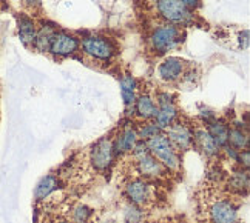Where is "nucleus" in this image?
I'll list each match as a JSON object with an SVG mask.
<instances>
[{
	"label": "nucleus",
	"instance_id": "f257e3e1",
	"mask_svg": "<svg viewBox=\"0 0 250 223\" xmlns=\"http://www.w3.org/2000/svg\"><path fill=\"white\" fill-rule=\"evenodd\" d=\"M147 147L150 154L155 159H158L162 167H164L167 171H178L181 167V157H179V151L173 147L171 142L168 140V137L161 132L155 137H151L150 140H147Z\"/></svg>",
	"mask_w": 250,
	"mask_h": 223
},
{
	"label": "nucleus",
	"instance_id": "f03ea898",
	"mask_svg": "<svg viewBox=\"0 0 250 223\" xmlns=\"http://www.w3.org/2000/svg\"><path fill=\"white\" fill-rule=\"evenodd\" d=\"M182 37H184V34H182L179 26L166 23L153 30L150 36V45L156 54H166L168 51L176 50L182 42Z\"/></svg>",
	"mask_w": 250,
	"mask_h": 223
},
{
	"label": "nucleus",
	"instance_id": "7ed1b4c3",
	"mask_svg": "<svg viewBox=\"0 0 250 223\" xmlns=\"http://www.w3.org/2000/svg\"><path fill=\"white\" fill-rule=\"evenodd\" d=\"M158 13L170 25L175 26H188L193 23V13L182 5L179 0H158Z\"/></svg>",
	"mask_w": 250,
	"mask_h": 223
},
{
	"label": "nucleus",
	"instance_id": "20e7f679",
	"mask_svg": "<svg viewBox=\"0 0 250 223\" xmlns=\"http://www.w3.org/2000/svg\"><path fill=\"white\" fill-rule=\"evenodd\" d=\"M114 160V149H113V140L110 137H102L93 145L90 151V162L91 167L99 171L105 172Z\"/></svg>",
	"mask_w": 250,
	"mask_h": 223
},
{
	"label": "nucleus",
	"instance_id": "39448f33",
	"mask_svg": "<svg viewBox=\"0 0 250 223\" xmlns=\"http://www.w3.org/2000/svg\"><path fill=\"white\" fill-rule=\"evenodd\" d=\"M82 50L86 56L96 60L107 62L114 56V46L108 38L101 36H90L82 40Z\"/></svg>",
	"mask_w": 250,
	"mask_h": 223
},
{
	"label": "nucleus",
	"instance_id": "423d86ee",
	"mask_svg": "<svg viewBox=\"0 0 250 223\" xmlns=\"http://www.w3.org/2000/svg\"><path fill=\"white\" fill-rule=\"evenodd\" d=\"M166 135L178 151H187L193 147V128L181 120L173 122L167 128Z\"/></svg>",
	"mask_w": 250,
	"mask_h": 223
},
{
	"label": "nucleus",
	"instance_id": "0eeeda50",
	"mask_svg": "<svg viewBox=\"0 0 250 223\" xmlns=\"http://www.w3.org/2000/svg\"><path fill=\"white\" fill-rule=\"evenodd\" d=\"M151 196H153L151 185L146 179H133L125 185V197L133 205L146 206L150 203Z\"/></svg>",
	"mask_w": 250,
	"mask_h": 223
},
{
	"label": "nucleus",
	"instance_id": "6e6552de",
	"mask_svg": "<svg viewBox=\"0 0 250 223\" xmlns=\"http://www.w3.org/2000/svg\"><path fill=\"white\" fill-rule=\"evenodd\" d=\"M79 50V40L66 31H57L53 36L50 53L57 57H68Z\"/></svg>",
	"mask_w": 250,
	"mask_h": 223
},
{
	"label": "nucleus",
	"instance_id": "1a4fd4ad",
	"mask_svg": "<svg viewBox=\"0 0 250 223\" xmlns=\"http://www.w3.org/2000/svg\"><path fill=\"white\" fill-rule=\"evenodd\" d=\"M238 220V206L229 199L216 200L210 208L211 223H235Z\"/></svg>",
	"mask_w": 250,
	"mask_h": 223
},
{
	"label": "nucleus",
	"instance_id": "9d476101",
	"mask_svg": "<svg viewBox=\"0 0 250 223\" xmlns=\"http://www.w3.org/2000/svg\"><path fill=\"white\" fill-rule=\"evenodd\" d=\"M139 140L138 137V130L133 128L131 125H125L118 134V137L113 140V149H114V157L124 156V154L131 152L133 147Z\"/></svg>",
	"mask_w": 250,
	"mask_h": 223
},
{
	"label": "nucleus",
	"instance_id": "9b49d317",
	"mask_svg": "<svg viewBox=\"0 0 250 223\" xmlns=\"http://www.w3.org/2000/svg\"><path fill=\"white\" fill-rule=\"evenodd\" d=\"M136 169L139 172V176L146 180L161 179L168 172L164 167H162V163L158 159L153 157L151 154L136 160Z\"/></svg>",
	"mask_w": 250,
	"mask_h": 223
},
{
	"label": "nucleus",
	"instance_id": "f8f14e48",
	"mask_svg": "<svg viewBox=\"0 0 250 223\" xmlns=\"http://www.w3.org/2000/svg\"><path fill=\"white\" fill-rule=\"evenodd\" d=\"M158 73L164 82H176L186 73V62L178 57H168L159 65Z\"/></svg>",
	"mask_w": 250,
	"mask_h": 223
},
{
	"label": "nucleus",
	"instance_id": "ddd939ff",
	"mask_svg": "<svg viewBox=\"0 0 250 223\" xmlns=\"http://www.w3.org/2000/svg\"><path fill=\"white\" fill-rule=\"evenodd\" d=\"M193 145L207 157H215L221 151V148L211 139V135L206 128L193 130Z\"/></svg>",
	"mask_w": 250,
	"mask_h": 223
},
{
	"label": "nucleus",
	"instance_id": "4468645a",
	"mask_svg": "<svg viewBox=\"0 0 250 223\" xmlns=\"http://www.w3.org/2000/svg\"><path fill=\"white\" fill-rule=\"evenodd\" d=\"M158 111L153 122H155L161 130H167L173 122L178 120V108L175 102H167V103H161L156 105Z\"/></svg>",
	"mask_w": 250,
	"mask_h": 223
},
{
	"label": "nucleus",
	"instance_id": "2eb2a0df",
	"mask_svg": "<svg viewBox=\"0 0 250 223\" xmlns=\"http://www.w3.org/2000/svg\"><path fill=\"white\" fill-rule=\"evenodd\" d=\"M17 33L19 38L25 46H34L36 40V34H37V28L36 23L31 17L28 16H19L17 17Z\"/></svg>",
	"mask_w": 250,
	"mask_h": 223
},
{
	"label": "nucleus",
	"instance_id": "dca6fc26",
	"mask_svg": "<svg viewBox=\"0 0 250 223\" xmlns=\"http://www.w3.org/2000/svg\"><path fill=\"white\" fill-rule=\"evenodd\" d=\"M133 110L141 120H153L156 115L158 106L155 105V100L148 94H141L139 97H136Z\"/></svg>",
	"mask_w": 250,
	"mask_h": 223
},
{
	"label": "nucleus",
	"instance_id": "f3484780",
	"mask_svg": "<svg viewBox=\"0 0 250 223\" xmlns=\"http://www.w3.org/2000/svg\"><path fill=\"white\" fill-rule=\"evenodd\" d=\"M59 186H61L59 177L53 176V174H48V176L42 177L39 180V183L36 185V188H34V199L37 202L45 200L48 196H51V194L56 189H59Z\"/></svg>",
	"mask_w": 250,
	"mask_h": 223
},
{
	"label": "nucleus",
	"instance_id": "a211bd4d",
	"mask_svg": "<svg viewBox=\"0 0 250 223\" xmlns=\"http://www.w3.org/2000/svg\"><path fill=\"white\" fill-rule=\"evenodd\" d=\"M119 86H121V95H122L124 105L127 106V108L133 110V105L136 102V90H138V83L134 80V77L130 74L122 75L119 80Z\"/></svg>",
	"mask_w": 250,
	"mask_h": 223
},
{
	"label": "nucleus",
	"instance_id": "6ab92c4d",
	"mask_svg": "<svg viewBox=\"0 0 250 223\" xmlns=\"http://www.w3.org/2000/svg\"><path fill=\"white\" fill-rule=\"evenodd\" d=\"M229 125L224 123L223 120H218L215 119L213 122H210L207 125V131L211 135V139L215 140V143L218 145L219 148L226 147L229 143Z\"/></svg>",
	"mask_w": 250,
	"mask_h": 223
},
{
	"label": "nucleus",
	"instance_id": "aec40b11",
	"mask_svg": "<svg viewBox=\"0 0 250 223\" xmlns=\"http://www.w3.org/2000/svg\"><path fill=\"white\" fill-rule=\"evenodd\" d=\"M56 33V28L53 25H43L37 30L36 40H34V48L41 53H48L51 46L53 36Z\"/></svg>",
	"mask_w": 250,
	"mask_h": 223
},
{
	"label": "nucleus",
	"instance_id": "412c9836",
	"mask_svg": "<svg viewBox=\"0 0 250 223\" xmlns=\"http://www.w3.org/2000/svg\"><path fill=\"white\" fill-rule=\"evenodd\" d=\"M229 188L236 194H246L249 189V171L241 168L233 172L229 179Z\"/></svg>",
	"mask_w": 250,
	"mask_h": 223
},
{
	"label": "nucleus",
	"instance_id": "4be33fe9",
	"mask_svg": "<svg viewBox=\"0 0 250 223\" xmlns=\"http://www.w3.org/2000/svg\"><path fill=\"white\" fill-rule=\"evenodd\" d=\"M230 147H233L238 151L249 149V132L243 128H230L229 130V143Z\"/></svg>",
	"mask_w": 250,
	"mask_h": 223
},
{
	"label": "nucleus",
	"instance_id": "5701e85b",
	"mask_svg": "<svg viewBox=\"0 0 250 223\" xmlns=\"http://www.w3.org/2000/svg\"><path fill=\"white\" fill-rule=\"evenodd\" d=\"M144 217L146 216H144L142 206L133 205V203H130V202L124 206V211H122L124 223H142Z\"/></svg>",
	"mask_w": 250,
	"mask_h": 223
},
{
	"label": "nucleus",
	"instance_id": "b1692460",
	"mask_svg": "<svg viewBox=\"0 0 250 223\" xmlns=\"http://www.w3.org/2000/svg\"><path fill=\"white\" fill-rule=\"evenodd\" d=\"M162 130L158 127V125L155 122H150V123H146V125H142V127L138 130V137L139 140H150L151 137H155V135L161 134Z\"/></svg>",
	"mask_w": 250,
	"mask_h": 223
},
{
	"label": "nucleus",
	"instance_id": "393cba45",
	"mask_svg": "<svg viewBox=\"0 0 250 223\" xmlns=\"http://www.w3.org/2000/svg\"><path fill=\"white\" fill-rule=\"evenodd\" d=\"M91 214H93L91 208H88L86 205L76 206L73 211V223H86L90 220Z\"/></svg>",
	"mask_w": 250,
	"mask_h": 223
},
{
	"label": "nucleus",
	"instance_id": "a878e982",
	"mask_svg": "<svg viewBox=\"0 0 250 223\" xmlns=\"http://www.w3.org/2000/svg\"><path fill=\"white\" fill-rule=\"evenodd\" d=\"M131 154H133L134 160H139L142 157L148 156L150 151H148V147H147V142L146 140H138L136 145H134L133 149H131Z\"/></svg>",
	"mask_w": 250,
	"mask_h": 223
},
{
	"label": "nucleus",
	"instance_id": "bb28decb",
	"mask_svg": "<svg viewBox=\"0 0 250 223\" xmlns=\"http://www.w3.org/2000/svg\"><path fill=\"white\" fill-rule=\"evenodd\" d=\"M239 167H241L243 169H247L249 171V167H250V149H243L239 151L238 154V160Z\"/></svg>",
	"mask_w": 250,
	"mask_h": 223
},
{
	"label": "nucleus",
	"instance_id": "cd10ccee",
	"mask_svg": "<svg viewBox=\"0 0 250 223\" xmlns=\"http://www.w3.org/2000/svg\"><path fill=\"white\" fill-rule=\"evenodd\" d=\"M221 149L224 151V154L227 156V159L233 160V162H236V160H238V154H239V151H238V149H235L233 147H230V145H226V147H223Z\"/></svg>",
	"mask_w": 250,
	"mask_h": 223
},
{
	"label": "nucleus",
	"instance_id": "c85d7f7f",
	"mask_svg": "<svg viewBox=\"0 0 250 223\" xmlns=\"http://www.w3.org/2000/svg\"><path fill=\"white\" fill-rule=\"evenodd\" d=\"M199 114H201V119H203L207 125L210 123V122H213L215 119H216V115H215V112L213 111H210L208 108H201V111H199Z\"/></svg>",
	"mask_w": 250,
	"mask_h": 223
},
{
	"label": "nucleus",
	"instance_id": "c756f323",
	"mask_svg": "<svg viewBox=\"0 0 250 223\" xmlns=\"http://www.w3.org/2000/svg\"><path fill=\"white\" fill-rule=\"evenodd\" d=\"M179 2H181L182 5H184V6L188 9V11H191V13H193L195 9H198V8L201 6V2H199V0H179Z\"/></svg>",
	"mask_w": 250,
	"mask_h": 223
},
{
	"label": "nucleus",
	"instance_id": "7c9ffc66",
	"mask_svg": "<svg viewBox=\"0 0 250 223\" xmlns=\"http://www.w3.org/2000/svg\"><path fill=\"white\" fill-rule=\"evenodd\" d=\"M23 2H25L26 6H30V8H34V6L41 5V0H23Z\"/></svg>",
	"mask_w": 250,
	"mask_h": 223
},
{
	"label": "nucleus",
	"instance_id": "2f4dec72",
	"mask_svg": "<svg viewBox=\"0 0 250 223\" xmlns=\"http://www.w3.org/2000/svg\"><path fill=\"white\" fill-rule=\"evenodd\" d=\"M56 223H71V222H66V220H61V222H56Z\"/></svg>",
	"mask_w": 250,
	"mask_h": 223
},
{
	"label": "nucleus",
	"instance_id": "473e14b6",
	"mask_svg": "<svg viewBox=\"0 0 250 223\" xmlns=\"http://www.w3.org/2000/svg\"><path fill=\"white\" fill-rule=\"evenodd\" d=\"M235 223H243V222H238V220H236V222H235Z\"/></svg>",
	"mask_w": 250,
	"mask_h": 223
},
{
	"label": "nucleus",
	"instance_id": "72a5a7b5",
	"mask_svg": "<svg viewBox=\"0 0 250 223\" xmlns=\"http://www.w3.org/2000/svg\"><path fill=\"white\" fill-rule=\"evenodd\" d=\"M104 223H113V222H104Z\"/></svg>",
	"mask_w": 250,
	"mask_h": 223
}]
</instances>
